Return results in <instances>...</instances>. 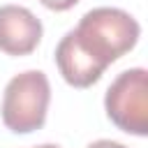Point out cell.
<instances>
[{"label": "cell", "instance_id": "6da1fadb", "mask_svg": "<svg viewBox=\"0 0 148 148\" xmlns=\"http://www.w3.org/2000/svg\"><path fill=\"white\" fill-rule=\"evenodd\" d=\"M141 28L136 18L118 7H97L81 16L79 25L72 30L79 49L102 69L116 62L120 56L134 49Z\"/></svg>", "mask_w": 148, "mask_h": 148}, {"label": "cell", "instance_id": "7a4b0ae2", "mask_svg": "<svg viewBox=\"0 0 148 148\" xmlns=\"http://www.w3.org/2000/svg\"><path fill=\"white\" fill-rule=\"evenodd\" d=\"M51 86L44 72L28 69L16 74L2 95V123L16 134H28L46 123Z\"/></svg>", "mask_w": 148, "mask_h": 148}, {"label": "cell", "instance_id": "3957f363", "mask_svg": "<svg viewBox=\"0 0 148 148\" xmlns=\"http://www.w3.org/2000/svg\"><path fill=\"white\" fill-rule=\"evenodd\" d=\"M109 120L134 136L148 134V72L143 67L125 69L104 95Z\"/></svg>", "mask_w": 148, "mask_h": 148}, {"label": "cell", "instance_id": "277c9868", "mask_svg": "<svg viewBox=\"0 0 148 148\" xmlns=\"http://www.w3.org/2000/svg\"><path fill=\"white\" fill-rule=\"evenodd\" d=\"M42 21L21 5L0 7V51L7 56H28L42 39Z\"/></svg>", "mask_w": 148, "mask_h": 148}, {"label": "cell", "instance_id": "5b68a950", "mask_svg": "<svg viewBox=\"0 0 148 148\" xmlns=\"http://www.w3.org/2000/svg\"><path fill=\"white\" fill-rule=\"evenodd\" d=\"M56 65L62 74V79L74 86V88H88L92 83L99 81V76L104 74L102 67H97L74 42L72 30L60 39V44L56 46Z\"/></svg>", "mask_w": 148, "mask_h": 148}, {"label": "cell", "instance_id": "8992f818", "mask_svg": "<svg viewBox=\"0 0 148 148\" xmlns=\"http://www.w3.org/2000/svg\"><path fill=\"white\" fill-rule=\"evenodd\" d=\"M46 9H53V12H67V9H72L79 0H39Z\"/></svg>", "mask_w": 148, "mask_h": 148}, {"label": "cell", "instance_id": "52a82bcc", "mask_svg": "<svg viewBox=\"0 0 148 148\" xmlns=\"http://www.w3.org/2000/svg\"><path fill=\"white\" fill-rule=\"evenodd\" d=\"M86 148H127V146H123V143H118V141H111V139H99V141H92V143L86 146Z\"/></svg>", "mask_w": 148, "mask_h": 148}, {"label": "cell", "instance_id": "ba28073f", "mask_svg": "<svg viewBox=\"0 0 148 148\" xmlns=\"http://www.w3.org/2000/svg\"><path fill=\"white\" fill-rule=\"evenodd\" d=\"M35 148H60V146H56V143H42V146H35Z\"/></svg>", "mask_w": 148, "mask_h": 148}]
</instances>
